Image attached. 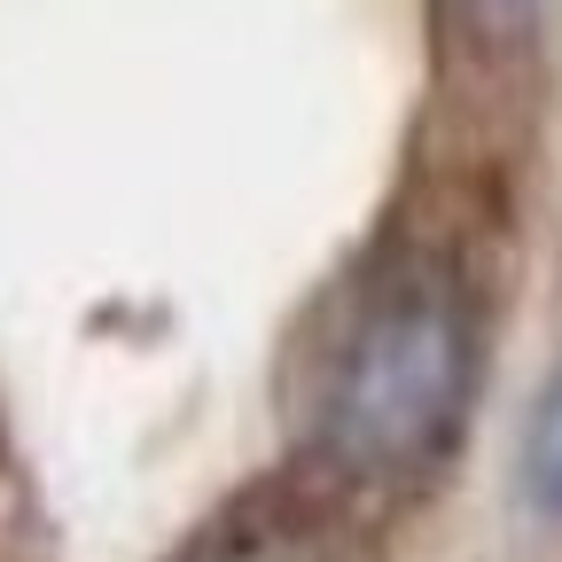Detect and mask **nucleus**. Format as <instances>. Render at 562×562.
Here are the masks:
<instances>
[{
  "mask_svg": "<svg viewBox=\"0 0 562 562\" xmlns=\"http://www.w3.org/2000/svg\"><path fill=\"white\" fill-rule=\"evenodd\" d=\"M476 290L453 243L391 235L336 305L313 469L360 501L438 484L476 398Z\"/></svg>",
  "mask_w": 562,
  "mask_h": 562,
  "instance_id": "obj_1",
  "label": "nucleus"
},
{
  "mask_svg": "<svg viewBox=\"0 0 562 562\" xmlns=\"http://www.w3.org/2000/svg\"><path fill=\"white\" fill-rule=\"evenodd\" d=\"M172 562H383L375 516L336 476H273L195 531Z\"/></svg>",
  "mask_w": 562,
  "mask_h": 562,
  "instance_id": "obj_2",
  "label": "nucleus"
},
{
  "mask_svg": "<svg viewBox=\"0 0 562 562\" xmlns=\"http://www.w3.org/2000/svg\"><path fill=\"white\" fill-rule=\"evenodd\" d=\"M524 469H531V492L562 516V375L547 383V398H539V414H531V453H524Z\"/></svg>",
  "mask_w": 562,
  "mask_h": 562,
  "instance_id": "obj_3",
  "label": "nucleus"
}]
</instances>
